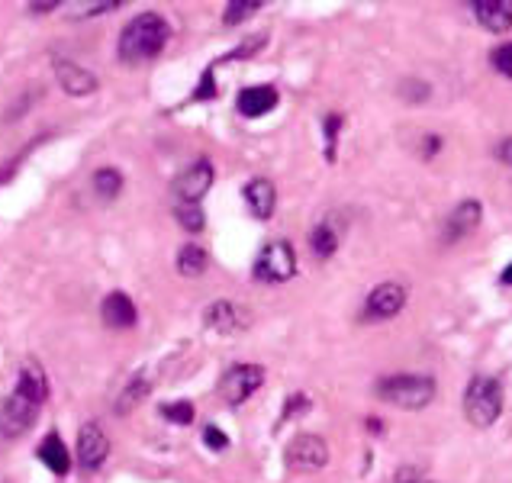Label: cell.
I'll use <instances>...</instances> for the list:
<instances>
[{"mask_svg":"<svg viewBox=\"0 0 512 483\" xmlns=\"http://www.w3.org/2000/svg\"><path fill=\"white\" fill-rule=\"evenodd\" d=\"M49 400V377L42 371V364L36 358H26L20 368V380L13 393L0 406V435L4 438H20L33 419L39 416V409Z\"/></svg>","mask_w":512,"mask_h":483,"instance_id":"6da1fadb","label":"cell"},{"mask_svg":"<svg viewBox=\"0 0 512 483\" xmlns=\"http://www.w3.org/2000/svg\"><path fill=\"white\" fill-rule=\"evenodd\" d=\"M171 39V26L162 13L145 10L139 17H133L126 23V29L120 33V58L126 65H142L149 58L162 55Z\"/></svg>","mask_w":512,"mask_h":483,"instance_id":"7a4b0ae2","label":"cell"},{"mask_svg":"<svg viewBox=\"0 0 512 483\" xmlns=\"http://www.w3.org/2000/svg\"><path fill=\"white\" fill-rule=\"evenodd\" d=\"M438 384L429 374H390L384 380H377V397L390 406L403 409H422L435 400Z\"/></svg>","mask_w":512,"mask_h":483,"instance_id":"3957f363","label":"cell"},{"mask_svg":"<svg viewBox=\"0 0 512 483\" xmlns=\"http://www.w3.org/2000/svg\"><path fill=\"white\" fill-rule=\"evenodd\" d=\"M503 413V384L496 377L477 374L464 390V416L477 429H490Z\"/></svg>","mask_w":512,"mask_h":483,"instance_id":"277c9868","label":"cell"},{"mask_svg":"<svg viewBox=\"0 0 512 483\" xmlns=\"http://www.w3.org/2000/svg\"><path fill=\"white\" fill-rule=\"evenodd\" d=\"M294 274H297V252H294V245H290V242L277 239V242H268L258 252V258H255V277H258V281L284 284Z\"/></svg>","mask_w":512,"mask_h":483,"instance_id":"5b68a950","label":"cell"},{"mask_svg":"<svg viewBox=\"0 0 512 483\" xmlns=\"http://www.w3.org/2000/svg\"><path fill=\"white\" fill-rule=\"evenodd\" d=\"M216 181V171H213V161L200 158L194 161L190 168H184L178 178L171 184V194L178 203H190V207H200V200L207 197V190Z\"/></svg>","mask_w":512,"mask_h":483,"instance_id":"8992f818","label":"cell"},{"mask_svg":"<svg viewBox=\"0 0 512 483\" xmlns=\"http://www.w3.org/2000/svg\"><path fill=\"white\" fill-rule=\"evenodd\" d=\"M261 384H265V368L261 364H232L219 380V397L229 406H242Z\"/></svg>","mask_w":512,"mask_h":483,"instance_id":"52a82bcc","label":"cell"},{"mask_svg":"<svg viewBox=\"0 0 512 483\" xmlns=\"http://www.w3.org/2000/svg\"><path fill=\"white\" fill-rule=\"evenodd\" d=\"M326 464H329V445H326V438L303 432V435H297L294 442L287 445V467H290V471L313 474V471H323Z\"/></svg>","mask_w":512,"mask_h":483,"instance_id":"ba28073f","label":"cell"},{"mask_svg":"<svg viewBox=\"0 0 512 483\" xmlns=\"http://www.w3.org/2000/svg\"><path fill=\"white\" fill-rule=\"evenodd\" d=\"M406 287L403 284H380L374 287L368 300H364V319H393L406 306Z\"/></svg>","mask_w":512,"mask_h":483,"instance_id":"9c48e42d","label":"cell"},{"mask_svg":"<svg viewBox=\"0 0 512 483\" xmlns=\"http://www.w3.org/2000/svg\"><path fill=\"white\" fill-rule=\"evenodd\" d=\"M107 458H110V438L104 435V429H100L97 422H87L78 432V464L84 471H100Z\"/></svg>","mask_w":512,"mask_h":483,"instance_id":"30bf717a","label":"cell"},{"mask_svg":"<svg viewBox=\"0 0 512 483\" xmlns=\"http://www.w3.org/2000/svg\"><path fill=\"white\" fill-rule=\"evenodd\" d=\"M203 322H207V329H213V332L236 335V332H245L248 326H252V313L242 310L239 303L216 300L213 306H207V313H203Z\"/></svg>","mask_w":512,"mask_h":483,"instance_id":"8fae6325","label":"cell"},{"mask_svg":"<svg viewBox=\"0 0 512 483\" xmlns=\"http://www.w3.org/2000/svg\"><path fill=\"white\" fill-rule=\"evenodd\" d=\"M55 78H58V87L68 94V97H91L97 91V78L91 75L87 68L68 62V58H58L55 62Z\"/></svg>","mask_w":512,"mask_h":483,"instance_id":"7c38bea8","label":"cell"},{"mask_svg":"<svg viewBox=\"0 0 512 483\" xmlns=\"http://www.w3.org/2000/svg\"><path fill=\"white\" fill-rule=\"evenodd\" d=\"M480 219H484V207L477 200H461L445 219V242H458L464 236H471L480 226Z\"/></svg>","mask_w":512,"mask_h":483,"instance_id":"4fadbf2b","label":"cell"},{"mask_svg":"<svg viewBox=\"0 0 512 483\" xmlns=\"http://www.w3.org/2000/svg\"><path fill=\"white\" fill-rule=\"evenodd\" d=\"M100 316H104V322L110 329H133L139 322L136 303L129 300L123 290H113V294L104 297V303H100Z\"/></svg>","mask_w":512,"mask_h":483,"instance_id":"5bb4252c","label":"cell"},{"mask_svg":"<svg viewBox=\"0 0 512 483\" xmlns=\"http://www.w3.org/2000/svg\"><path fill=\"white\" fill-rule=\"evenodd\" d=\"M277 100H281L277 87H271V84H255V87H245V91L239 94L236 107H239L242 116H248V120H258V116H265L268 110L277 107Z\"/></svg>","mask_w":512,"mask_h":483,"instance_id":"9a60e30c","label":"cell"},{"mask_svg":"<svg viewBox=\"0 0 512 483\" xmlns=\"http://www.w3.org/2000/svg\"><path fill=\"white\" fill-rule=\"evenodd\" d=\"M474 17L490 33L503 36L506 29H512V0H477Z\"/></svg>","mask_w":512,"mask_h":483,"instance_id":"2e32d148","label":"cell"},{"mask_svg":"<svg viewBox=\"0 0 512 483\" xmlns=\"http://www.w3.org/2000/svg\"><path fill=\"white\" fill-rule=\"evenodd\" d=\"M242 194H245V203H248V210H252L255 219H261V223H265V219H271V213L277 207V190H274V184L268 178L248 181Z\"/></svg>","mask_w":512,"mask_h":483,"instance_id":"e0dca14e","label":"cell"},{"mask_svg":"<svg viewBox=\"0 0 512 483\" xmlns=\"http://www.w3.org/2000/svg\"><path fill=\"white\" fill-rule=\"evenodd\" d=\"M39 461L49 467V471L55 477H65L71 471V455H68V448L62 442V435L58 432H49L46 438H42V445H39Z\"/></svg>","mask_w":512,"mask_h":483,"instance_id":"ac0fdd59","label":"cell"},{"mask_svg":"<svg viewBox=\"0 0 512 483\" xmlns=\"http://www.w3.org/2000/svg\"><path fill=\"white\" fill-rule=\"evenodd\" d=\"M310 245H313L316 258H332L335 255V248H339V229H335L332 219H323V223L313 229Z\"/></svg>","mask_w":512,"mask_h":483,"instance_id":"d6986e66","label":"cell"},{"mask_svg":"<svg viewBox=\"0 0 512 483\" xmlns=\"http://www.w3.org/2000/svg\"><path fill=\"white\" fill-rule=\"evenodd\" d=\"M207 265H210V255L203 252L200 245H194V242L181 245V252H178V271L184 277H200L203 271H207Z\"/></svg>","mask_w":512,"mask_h":483,"instance_id":"ffe728a7","label":"cell"},{"mask_svg":"<svg viewBox=\"0 0 512 483\" xmlns=\"http://www.w3.org/2000/svg\"><path fill=\"white\" fill-rule=\"evenodd\" d=\"M149 387H152V384H149V377H145V374H136V377L126 384V390L120 393V400H116V413L126 416L129 409H136V406L145 400V393H149Z\"/></svg>","mask_w":512,"mask_h":483,"instance_id":"44dd1931","label":"cell"},{"mask_svg":"<svg viewBox=\"0 0 512 483\" xmlns=\"http://www.w3.org/2000/svg\"><path fill=\"white\" fill-rule=\"evenodd\" d=\"M94 190H97L100 197L113 200L123 190V174L116 171V168H97L94 171Z\"/></svg>","mask_w":512,"mask_h":483,"instance_id":"7402d4cb","label":"cell"},{"mask_svg":"<svg viewBox=\"0 0 512 483\" xmlns=\"http://www.w3.org/2000/svg\"><path fill=\"white\" fill-rule=\"evenodd\" d=\"M261 10V0H232V4L226 7V17H223V23L226 26H236V23H245L252 13H258Z\"/></svg>","mask_w":512,"mask_h":483,"instance_id":"603a6c76","label":"cell"},{"mask_svg":"<svg viewBox=\"0 0 512 483\" xmlns=\"http://www.w3.org/2000/svg\"><path fill=\"white\" fill-rule=\"evenodd\" d=\"M174 216L187 232H200L203 229V210L200 207H190V203H174Z\"/></svg>","mask_w":512,"mask_h":483,"instance_id":"cb8c5ba5","label":"cell"},{"mask_svg":"<svg viewBox=\"0 0 512 483\" xmlns=\"http://www.w3.org/2000/svg\"><path fill=\"white\" fill-rule=\"evenodd\" d=\"M162 416H165L168 422H174V426H190V422H194V406H190L187 400L165 403V406H162Z\"/></svg>","mask_w":512,"mask_h":483,"instance_id":"d4e9b609","label":"cell"},{"mask_svg":"<svg viewBox=\"0 0 512 483\" xmlns=\"http://www.w3.org/2000/svg\"><path fill=\"white\" fill-rule=\"evenodd\" d=\"M493 68L500 71V75L512 78V42H506V46H496L493 55H490Z\"/></svg>","mask_w":512,"mask_h":483,"instance_id":"484cf974","label":"cell"},{"mask_svg":"<svg viewBox=\"0 0 512 483\" xmlns=\"http://www.w3.org/2000/svg\"><path fill=\"white\" fill-rule=\"evenodd\" d=\"M342 129V113H329L326 116V158L335 161V136Z\"/></svg>","mask_w":512,"mask_h":483,"instance_id":"4316f807","label":"cell"},{"mask_svg":"<svg viewBox=\"0 0 512 483\" xmlns=\"http://www.w3.org/2000/svg\"><path fill=\"white\" fill-rule=\"evenodd\" d=\"M390 483H432V480H429L426 471H419V467L406 464V467H397V471H393Z\"/></svg>","mask_w":512,"mask_h":483,"instance_id":"83f0119b","label":"cell"},{"mask_svg":"<svg viewBox=\"0 0 512 483\" xmlns=\"http://www.w3.org/2000/svg\"><path fill=\"white\" fill-rule=\"evenodd\" d=\"M306 409H310V400H306L303 393H294V397H287V406H284L281 422H287V419H294V416L306 413Z\"/></svg>","mask_w":512,"mask_h":483,"instance_id":"f1b7e54d","label":"cell"},{"mask_svg":"<svg viewBox=\"0 0 512 483\" xmlns=\"http://www.w3.org/2000/svg\"><path fill=\"white\" fill-rule=\"evenodd\" d=\"M210 97H216V81H213V68H207V71H203V81H200V87H197L194 100H210Z\"/></svg>","mask_w":512,"mask_h":483,"instance_id":"f546056e","label":"cell"},{"mask_svg":"<svg viewBox=\"0 0 512 483\" xmlns=\"http://www.w3.org/2000/svg\"><path fill=\"white\" fill-rule=\"evenodd\" d=\"M203 442H207L213 451H223V448H229V438H226L223 432H219L216 426H207V429H203Z\"/></svg>","mask_w":512,"mask_h":483,"instance_id":"4dcf8cb0","label":"cell"},{"mask_svg":"<svg viewBox=\"0 0 512 483\" xmlns=\"http://www.w3.org/2000/svg\"><path fill=\"white\" fill-rule=\"evenodd\" d=\"M42 10H58V0H49V4H29V13H42Z\"/></svg>","mask_w":512,"mask_h":483,"instance_id":"1f68e13d","label":"cell"},{"mask_svg":"<svg viewBox=\"0 0 512 483\" xmlns=\"http://www.w3.org/2000/svg\"><path fill=\"white\" fill-rule=\"evenodd\" d=\"M500 158L512 165V139H503V145H500Z\"/></svg>","mask_w":512,"mask_h":483,"instance_id":"d6a6232c","label":"cell"},{"mask_svg":"<svg viewBox=\"0 0 512 483\" xmlns=\"http://www.w3.org/2000/svg\"><path fill=\"white\" fill-rule=\"evenodd\" d=\"M500 284L512 287V265H509V268H503V274H500Z\"/></svg>","mask_w":512,"mask_h":483,"instance_id":"836d02e7","label":"cell"}]
</instances>
